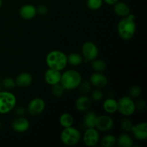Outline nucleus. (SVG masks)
Listing matches in <instances>:
<instances>
[{"label":"nucleus","mask_w":147,"mask_h":147,"mask_svg":"<svg viewBox=\"0 0 147 147\" xmlns=\"http://www.w3.org/2000/svg\"><path fill=\"white\" fill-rule=\"evenodd\" d=\"M136 30L135 16L129 14L127 17H123L117 25V31L121 38L124 40H130L134 36Z\"/></svg>","instance_id":"obj_1"},{"label":"nucleus","mask_w":147,"mask_h":147,"mask_svg":"<svg viewBox=\"0 0 147 147\" xmlns=\"http://www.w3.org/2000/svg\"><path fill=\"white\" fill-rule=\"evenodd\" d=\"M46 64L49 68L54 70H64L67 65V55L60 50H52L46 56Z\"/></svg>","instance_id":"obj_2"},{"label":"nucleus","mask_w":147,"mask_h":147,"mask_svg":"<svg viewBox=\"0 0 147 147\" xmlns=\"http://www.w3.org/2000/svg\"><path fill=\"white\" fill-rule=\"evenodd\" d=\"M82 81V76L76 70H67L61 74L60 85L65 90H71L77 88Z\"/></svg>","instance_id":"obj_3"},{"label":"nucleus","mask_w":147,"mask_h":147,"mask_svg":"<svg viewBox=\"0 0 147 147\" xmlns=\"http://www.w3.org/2000/svg\"><path fill=\"white\" fill-rule=\"evenodd\" d=\"M17 105V98L8 90H0V114H7Z\"/></svg>","instance_id":"obj_4"},{"label":"nucleus","mask_w":147,"mask_h":147,"mask_svg":"<svg viewBox=\"0 0 147 147\" xmlns=\"http://www.w3.org/2000/svg\"><path fill=\"white\" fill-rule=\"evenodd\" d=\"M81 134L78 129L73 126L64 128L60 134V139L63 144L66 146H75L80 142Z\"/></svg>","instance_id":"obj_5"},{"label":"nucleus","mask_w":147,"mask_h":147,"mask_svg":"<svg viewBox=\"0 0 147 147\" xmlns=\"http://www.w3.org/2000/svg\"><path fill=\"white\" fill-rule=\"evenodd\" d=\"M136 111V106H135V102L133 99L129 96H123L121 97L118 101V110L123 116L128 117L135 113Z\"/></svg>","instance_id":"obj_6"},{"label":"nucleus","mask_w":147,"mask_h":147,"mask_svg":"<svg viewBox=\"0 0 147 147\" xmlns=\"http://www.w3.org/2000/svg\"><path fill=\"white\" fill-rule=\"evenodd\" d=\"M81 53L85 63L91 62L97 58L98 55V48L94 42L88 41L83 43L82 45Z\"/></svg>","instance_id":"obj_7"},{"label":"nucleus","mask_w":147,"mask_h":147,"mask_svg":"<svg viewBox=\"0 0 147 147\" xmlns=\"http://www.w3.org/2000/svg\"><path fill=\"white\" fill-rule=\"evenodd\" d=\"M45 109V100L41 98H34L32 99L27 106V111L30 116H36L41 114Z\"/></svg>","instance_id":"obj_8"},{"label":"nucleus","mask_w":147,"mask_h":147,"mask_svg":"<svg viewBox=\"0 0 147 147\" xmlns=\"http://www.w3.org/2000/svg\"><path fill=\"white\" fill-rule=\"evenodd\" d=\"M113 127V120L108 115L98 116L96 121L95 128L101 132H106L111 130Z\"/></svg>","instance_id":"obj_9"},{"label":"nucleus","mask_w":147,"mask_h":147,"mask_svg":"<svg viewBox=\"0 0 147 147\" xmlns=\"http://www.w3.org/2000/svg\"><path fill=\"white\" fill-rule=\"evenodd\" d=\"M100 136L98 131L96 128H88L86 129L83 140L87 146H94L98 143Z\"/></svg>","instance_id":"obj_10"},{"label":"nucleus","mask_w":147,"mask_h":147,"mask_svg":"<svg viewBox=\"0 0 147 147\" xmlns=\"http://www.w3.org/2000/svg\"><path fill=\"white\" fill-rule=\"evenodd\" d=\"M90 83L96 88H103L108 84V78L104 74L100 72H95L90 76Z\"/></svg>","instance_id":"obj_11"},{"label":"nucleus","mask_w":147,"mask_h":147,"mask_svg":"<svg viewBox=\"0 0 147 147\" xmlns=\"http://www.w3.org/2000/svg\"><path fill=\"white\" fill-rule=\"evenodd\" d=\"M11 127L13 130L17 133H24L29 129L30 122L26 118L23 116H18L12 121Z\"/></svg>","instance_id":"obj_12"},{"label":"nucleus","mask_w":147,"mask_h":147,"mask_svg":"<svg viewBox=\"0 0 147 147\" xmlns=\"http://www.w3.org/2000/svg\"><path fill=\"white\" fill-rule=\"evenodd\" d=\"M131 132L134 136L139 141H144L147 139V123L142 122L133 126Z\"/></svg>","instance_id":"obj_13"},{"label":"nucleus","mask_w":147,"mask_h":147,"mask_svg":"<svg viewBox=\"0 0 147 147\" xmlns=\"http://www.w3.org/2000/svg\"><path fill=\"white\" fill-rule=\"evenodd\" d=\"M61 74V71L49 68L45 73V80L50 86H54L57 83H60Z\"/></svg>","instance_id":"obj_14"},{"label":"nucleus","mask_w":147,"mask_h":147,"mask_svg":"<svg viewBox=\"0 0 147 147\" xmlns=\"http://www.w3.org/2000/svg\"><path fill=\"white\" fill-rule=\"evenodd\" d=\"M19 14L20 17L24 20H32L37 14V10H36V7L32 4H24L22 7H20L19 10Z\"/></svg>","instance_id":"obj_15"},{"label":"nucleus","mask_w":147,"mask_h":147,"mask_svg":"<svg viewBox=\"0 0 147 147\" xmlns=\"http://www.w3.org/2000/svg\"><path fill=\"white\" fill-rule=\"evenodd\" d=\"M91 106V99L88 96L83 95L76 99V108L78 111L86 112L90 109Z\"/></svg>","instance_id":"obj_16"},{"label":"nucleus","mask_w":147,"mask_h":147,"mask_svg":"<svg viewBox=\"0 0 147 147\" xmlns=\"http://www.w3.org/2000/svg\"><path fill=\"white\" fill-rule=\"evenodd\" d=\"M32 76L28 73H21L17 76L15 79L16 86L22 88H26L30 86L32 83Z\"/></svg>","instance_id":"obj_17"},{"label":"nucleus","mask_w":147,"mask_h":147,"mask_svg":"<svg viewBox=\"0 0 147 147\" xmlns=\"http://www.w3.org/2000/svg\"><path fill=\"white\" fill-rule=\"evenodd\" d=\"M113 6V11L115 14L121 17H127L131 12L130 7L126 3L122 1H117Z\"/></svg>","instance_id":"obj_18"},{"label":"nucleus","mask_w":147,"mask_h":147,"mask_svg":"<svg viewBox=\"0 0 147 147\" xmlns=\"http://www.w3.org/2000/svg\"><path fill=\"white\" fill-rule=\"evenodd\" d=\"M97 114L92 111H87L85 113L83 119V126L86 129L88 128H95L96 126Z\"/></svg>","instance_id":"obj_19"},{"label":"nucleus","mask_w":147,"mask_h":147,"mask_svg":"<svg viewBox=\"0 0 147 147\" xmlns=\"http://www.w3.org/2000/svg\"><path fill=\"white\" fill-rule=\"evenodd\" d=\"M103 110L109 114H113L118 110V100L112 97L106 98L103 103Z\"/></svg>","instance_id":"obj_20"},{"label":"nucleus","mask_w":147,"mask_h":147,"mask_svg":"<svg viewBox=\"0 0 147 147\" xmlns=\"http://www.w3.org/2000/svg\"><path fill=\"white\" fill-rule=\"evenodd\" d=\"M116 144L120 147H132L133 140L127 133H123L116 139Z\"/></svg>","instance_id":"obj_21"},{"label":"nucleus","mask_w":147,"mask_h":147,"mask_svg":"<svg viewBox=\"0 0 147 147\" xmlns=\"http://www.w3.org/2000/svg\"><path fill=\"white\" fill-rule=\"evenodd\" d=\"M59 123L63 128H67L72 126L74 123V119L73 116L69 113H64L59 118Z\"/></svg>","instance_id":"obj_22"},{"label":"nucleus","mask_w":147,"mask_h":147,"mask_svg":"<svg viewBox=\"0 0 147 147\" xmlns=\"http://www.w3.org/2000/svg\"><path fill=\"white\" fill-rule=\"evenodd\" d=\"M67 63L73 66L80 65L83 62V57L82 55L79 53H70L68 56H67Z\"/></svg>","instance_id":"obj_23"},{"label":"nucleus","mask_w":147,"mask_h":147,"mask_svg":"<svg viewBox=\"0 0 147 147\" xmlns=\"http://www.w3.org/2000/svg\"><path fill=\"white\" fill-rule=\"evenodd\" d=\"M91 67L96 72H102L104 71L107 67V64L106 62L100 59H95L91 61Z\"/></svg>","instance_id":"obj_24"},{"label":"nucleus","mask_w":147,"mask_h":147,"mask_svg":"<svg viewBox=\"0 0 147 147\" xmlns=\"http://www.w3.org/2000/svg\"><path fill=\"white\" fill-rule=\"evenodd\" d=\"M116 144V139L113 135L108 134L103 136L100 144L103 147H113Z\"/></svg>","instance_id":"obj_25"},{"label":"nucleus","mask_w":147,"mask_h":147,"mask_svg":"<svg viewBox=\"0 0 147 147\" xmlns=\"http://www.w3.org/2000/svg\"><path fill=\"white\" fill-rule=\"evenodd\" d=\"M121 129L125 132V133H129L131 131L132 127H133V123L128 118H123L120 123Z\"/></svg>","instance_id":"obj_26"},{"label":"nucleus","mask_w":147,"mask_h":147,"mask_svg":"<svg viewBox=\"0 0 147 147\" xmlns=\"http://www.w3.org/2000/svg\"><path fill=\"white\" fill-rule=\"evenodd\" d=\"M91 87L92 85L90 84V81L85 80V81H81V83H80L78 88H79V90L82 94L86 95L90 93V90H91Z\"/></svg>","instance_id":"obj_27"},{"label":"nucleus","mask_w":147,"mask_h":147,"mask_svg":"<svg viewBox=\"0 0 147 147\" xmlns=\"http://www.w3.org/2000/svg\"><path fill=\"white\" fill-rule=\"evenodd\" d=\"M64 90L65 89L60 85V83H57V84L54 85V86H52V94L56 98L62 97L63 96V93H64Z\"/></svg>","instance_id":"obj_28"},{"label":"nucleus","mask_w":147,"mask_h":147,"mask_svg":"<svg viewBox=\"0 0 147 147\" xmlns=\"http://www.w3.org/2000/svg\"><path fill=\"white\" fill-rule=\"evenodd\" d=\"M103 5V0H87V7L90 9L96 11Z\"/></svg>","instance_id":"obj_29"},{"label":"nucleus","mask_w":147,"mask_h":147,"mask_svg":"<svg viewBox=\"0 0 147 147\" xmlns=\"http://www.w3.org/2000/svg\"><path fill=\"white\" fill-rule=\"evenodd\" d=\"M142 93V89L139 86H135L131 88L129 90V96L131 98H138Z\"/></svg>","instance_id":"obj_30"},{"label":"nucleus","mask_w":147,"mask_h":147,"mask_svg":"<svg viewBox=\"0 0 147 147\" xmlns=\"http://www.w3.org/2000/svg\"><path fill=\"white\" fill-rule=\"evenodd\" d=\"M1 85H2L3 87L5 89H7V90H10V89H12L15 87L16 83L15 80L13 78H11L10 77H7L2 80Z\"/></svg>","instance_id":"obj_31"},{"label":"nucleus","mask_w":147,"mask_h":147,"mask_svg":"<svg viewBox=\"0 0 147 147\" xmlns=\"http://www.w3.org/2000/svg\"><path fill=\"white\" fill-rule=\"evenodd\" d=\"M103 93L100 88L93 90L91 93V100L94 102H99L103 99Z\"/></svg>","instance_id":"obj_32"},{"label":"nucleus","mask_w":147,"mask_h":147,"mask_svg":"<svg viewBox=\"0 0 147 147\" xmlns=\"http://www.w3.org/2000/svg\"><path fill=\"white\" fill-rule=\"evenodd\" d=\"M36 10H37V14L38 13L40 15H45L48 12V9L44 4H40L38 7H36Z\"/></svg>","instance_id":"obj_33"},{"label":"nucleus","mask_w":147,"mask_h":147,"mask_svg":"<svg viewBox=\"0 0 147 147\" xmlns=\"http://www.w3.org/2000/svg\"><path fill=\"white\" fill-rule=\"evenodd\" d=\"M135 106L138 111H143L146 107V102L144 99H139L135 103Z\"/></svg>","instance_id":"obj_34"},{"label":"nucleus","mask_w":147,"mask_h":147,"mask_svg":"<svg viewBox=\"0 0 147 147\" xmlns=\"http://www.w3.org/2000/svg\"><path fill=\"white\" fill-rule=\"evenodd\" d=\"M14 113L17 116H23L26 113V109L24 106H18V107H14Z\"/></svg>","instance_id":"obj_35"},{"label":"nucleus","mask_w":147,"mask_h":147,"mask_svg":"<svg viewBox=\"0 0 147 147\" xmlns=\"http://www.w3.org/2000/svg\"><path fill=\"white\" fill-rule=\"evenodd\" d=\"M119 0H103V1H104L106 4H109V5H114L117 1H119Z\"/></svg>","instance_id":"obj_36"},{"label":"nucleus","mask_w":147,"mask_h":147,"mask_svg":"<svg viewBox=\"0 0 147 147\" xmlns=\"http://www.w3.org/2000/svg\"><path fill=\"white\" fill-rule=\"evenodd\" d=\"M2 4H3V1L2 0H0V8H1V6H2Z\"/></svg>","instance_id":"obj_37"},{"label":"nucleus","mask_w":147,"mask_h":147,"mask_svg":"<svg viewBox=\"0 0 147 147\" xmlns=\"http://www.w3.org/2000/svg\"><path fill=\"white\" fill-rule=\"evenodd\" d=\"M1 128H2V125H1V122H0V130H1Z\"/></svg>","instance_id":"obj_38"},{"label":"nucleus","mask_w":147,"mask_h":147,"mask_svg":"<svg viewBox=\"0 0 147 147\" xmlns=\"http://www.w3.org/2000/svg\"><path fill=\"white\" fill-rule=\"evenodd\" d=\"M0 90H1V83L0 82Z\"/></svg>","instance_id":"obj_39"}]
</instances>
